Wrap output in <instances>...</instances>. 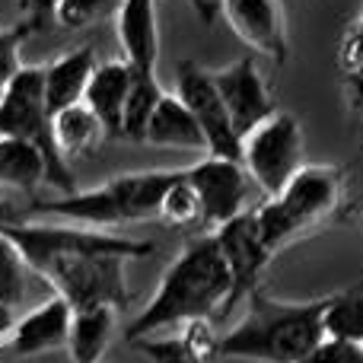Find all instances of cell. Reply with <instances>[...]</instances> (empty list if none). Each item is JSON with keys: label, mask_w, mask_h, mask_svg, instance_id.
Segmentation results:
<instances>
[{"label": "cell", "mask_w": 363, "mask_h": 363, "mask_svg": "<svg viewBox=\"0 0 363 363\" xmlns=\"http://www.w3.org/2000/svg\"><path fill=\"white\" fill-rule=\"evenodd\" d=\"M121 0H55L51 6V23L67 32H80L89 26H99L106 19L118 16Z\"/></svg>", "instance_id": "23"}, {"label": "cell", "mask_w": 363, "mask_h": 363, "mask_svg": "<svg viewBox=\"0 0 363 363\" xmlns=\"http://www.w3.org/2000/svg\"><path fill=\"white\" fill-rule=\"evenodd\" d=\"M322 328H325V338L332 341L363 345V287H351L325 296Z\"/></svg>", "instance_id": "21"}, {"label": "cell", "mask_w": 363, "mask_h": 363, "mask_svg": "<svg viewBox=\"0 0 363 363\" xmlns=\"http://www.w3.org/2000/svg\"><path fill=\"white\" fill-rule=\"evenodd\" d=\"M0 140H26L35 144L48 160V185L61 194H74L70 166L51 147L48 108H45V77L42 67H23L0 93Z\"/></svg>", "instance_id": "6"}, {"label": "cell", "mask_w": 363, "mask_h": 363, "mask_svg": "<svg viewBox=\"0 0 363 363\" xmlns=\"http://www.w3.org/2000/svg\"><path fill=\"white\" fill-rule=\"evenodd\" d=\"M96 48L93 45H80L70 48L64 55L51 57L48 64H42V77H45V108H48V121L57 112L70 106H80L86 83L96 70Z\"/></svg>", "instance_id": "16"}, {"label": "cell", "mask_w": 363, "mask_h": 363, "mask_svg": "<svg viewBox=\"0 0 363 363\" xmlns=\"http://www.w3.org/2000/svg\"><path fill=\"white\" fill-rule=\"evenodd\" d=\"M239 163L249 172L252 185L264 194H277L303 169V128L294 115L274 112L252 128L239 147Z\"/></svg>", "instance_id": "7"}, {"label": "cell", "mask_w": 363, "mask_h": 363, "mask_svg": "<svg viewBox=\"0 0 363 363\" xmlns=\"http://www.w3.org/2000/svg\"><path fill=\"white\" fill-rule=\"evenodd\" d=\"M341 188L345 176L338 166H303L281 191L264 198L255 207V220L271 255L332 220L341 204Z\"/></svg>", "instance_id": "5"}, {"label": "cell", "mask_w": 363, "mask_h": 363, "mask_svg": "<svg viewBox=\"0 0 363 363\" xmlns=\"http://www.w3.org/2000/svg\"><path fill=\"white\" fill-rule=\"evenodd\" d=\"M230 287H233L230 268H226L223 252H220L213 233L191 239L172 258L169 268L163 271L150 303L125 328V341L179 332L188 322L223 319Z\"/></svg>", "instance_id": "2"}, {"label": "cell", "mask_w": 363, "mask_h": 363, "mask_svg": "<svg viewBox=\"0 0 363 363\" xmlns=\"http://www.w3.org/2000/svg\"><path fill=\"white\" fill-rule=\"evenodd\" d=\"M134 354L147 357L150 363H201L194 357V351L188 347V341L182 338V332L172 335H147V338L128 341Z\"/></svg>", "instance_id": "26"}, {"label": "cell", "mask_w": 363, "mask_h": 363, "mask_svg": "<svg viewBox=\"0 0 363 363\" xmlns=\"http://www.w3.org/2000/svg\"><path fill=\"white\" fill-rule=\"evenodd\" d=\"M29 277H32V268L26 264V258L0 233V300L16 309L29 296Z\"/></svg>", "instance_id": "24"}, {"label": "cell", "mask_w": 363, "mask_h": 363, "mask_svg": "<svg viewBox=\"0 0 363 363\" xmlns=\"http://www.w3.org/2000/svg\"><path fill=\"white\" fill-rule=\"evenodd\" d=\"M163 96H166V89H163V83H160V74H134L131 93H128V106H125V118H121V138L140 144L147 121L157 112Z\"/></svg>", "instance_id": "22"}, {"label": "cell", "mask_w": 363, "mask_h": 363, "mask_svg": "<svg viewBox=\"0 0 363 363\" xmlns=\"http://www.w3.org/2000/svg\"><path fill=\"white\" fill-rule=\"evenodd\" d=\"M182 176V169H147V172H125L96 188L57 198L35 201L23 217L38 220H61V223L89 226V230L112 233L115 226L144 223L160 217V204L169 185Z\"/></svg>", "instance_id": "4"}, {"label": "cell", "mask_w": 363, "mask_h": 363, "mask_svg": "<svg viewBox=\"0 0 363 363\" xmlns=\"http://www.w3.org/2000/svg\"><path fill=\"white\" fill-rule=\"evenodd\" d=\"M70 319H74V306L64 296L51 294L45 303L29 309L26 315L16 319V328L6 338L16 357H35V354H48L55 347H67L70 335Z\"/></svg>", "instance_id": "13"}, {"label": "cell", "mask_w": 363, "mask_h": 363, "mask_svg": "<svg viewBox=\"0 0 363 363\" xmlns=\"http://www.w3.org/2000/svg\"><path fill=\"white\" fill-rule=\"evenodd\" d=\"M42 182H48V160L35 144L0 140V188L35 191Z\"/></svg>", "instance_id": "20"}, {"label": "cell", "mask_w": 363, "mask_h": 363, "mask_svg": "<svg viewBox=\"0 0 363 363\" xmlns=\"http://www.w3.org/2000/svg\"><path fill=\"white\" fill-rule=\"evenodd\" d=\"M16 220H23V211H16V207H13L6 198H0V226L16 223Z\"/></svg>", "instance_id": "33"}, {"label": "cell", "mask_w": 363, "mask_h": 363, "mask_svg": "<svg viewBox=\"0 0 363 363\" xmlns=\"http://www.w3.org/2000/svg\"><path fill=\"white\" fill-rule=\"evenodd\" d=\"M16 6H19V13H23L26 23H32L35 32H38L51 19V6H55V0H16Z\"/></svg>", "instance_id": "30"}, {"label": "cell", "mask_w": 363, "mask_h": 363, "mask_svg": "<svg viewBox=\"0 0 363 363\" xmlns=\"http://www.w3.org/2000/svg\"><path fill=\"white\" fill-rule=\"evenodd\" d=\"M220 252H223V262L230 268V300H226L223 315H230L233 309L242 300H249L258 290V277H262L264 264L271 262L268 245L262 242V233H258V220L255 211H242L239 217H233L230 223H223L220 230H213Z\"/></svg>", "instance_id": "10"}, {"label": "cell", "mask_w": 363, "mask_h": 363, "mask_svg": "<svg viewBox=\"0 0 363 363\" xmlns=\"http://www.w3.org/2000/svg\"><path fill=\"white\" fill-rule=\"evenodd\" d=\"M48 131H51V147H55V153L67 166H70V160L89 157V153L108 138L106 128L99 125V118H96L83 102L57 112L55 118L48 121Z\"/></svg>", "instance_id": "18"}, {"label": "cell", "mask_w": 363, "mask_h": 363, "mask_svg": "<svg viewBox=\"0 0 363 363\" xmlns=\"http://www.w3.org/2000/svg\"><path fill=\"white\" fill-rule=\"evenodd\" d=\"M32 32H35V26L26 23V19H19L10 29H0V93H4L6 83L26 67L19 55H23V42Z\"/></svg>", "instance_id": "27"}, {"label": "cell", "mask_w": 363, "mask_h": 363, "mask_svg": "<svg viewBox=\"0 0 363 363\" xmlns=\"http://www.w3.org/2000/svg\"><path fill=\"white\" fill-rule=\"evenodd\" d=\"M121 57L134 74H157L160 64V19L157 0H121L115 16Z\"/></svg>", "instance_id": "14"}, {"label": "cell", "mask_w": 363, "mask_h": 363, "mask_svg": "<svg viewBox=\"0 0 363 363\" xmlns=\"http://www.w3.org/2000/svg\"><path fill=\"white\" fill-rule=\"evenodd\" d=\"M338 61L347 77H363V6L357 16H354V23L347 26L345 42H341V51H338Z\"/></svg>", "instance_id": "28"}, {"label": "cell", "mask_w": 363, "mask_h": 363, "mask_svg": "<svg viewBox=\"0 0 363 363\" xmlns=\"http://www.w3.org/2000/svg\"><path fill=\"white\" fill-rule=\"evenodd\" d=\"M160 220L169 226H191L201 223V201L194 194V188L185 182V172L172 182L169 191L163 194V204H160Z\"/></svg>", "instance_id": "25"}, {"label": "cell", "mask_w": 363, "mask_h": 363, "mask_svg": "<svg viewBox=\"0 0 363 363\" xmlns=\"http://www.w3.org/2000/svg\"><path fill=\"white\" fill-rule=\"evenodd\" d=\"M188 6H191L194 13H198L201 19H204V23H213V16H217V4H213V0H185Z\"/></svg>", "instance_id": "32"}, {"label": "cell", "mask_w": 363, "mask_h": 363, "mask_svg": "<svg viewBox=\"0 0 363 363\" xmlns=\"http://www.w3.org/2000/svg\"><path fill=\"white\" fill-rule=\"evenodd\" d=\"M134 83V70L125 57H112V61H99L86 83L83 93V106L99 118L108 138H121V118H125L128 93Z\"/></svg>", "instance_id": "15"}, {"label": "cell", "mask_w": 363, "mask_h": 363, "mask_svg": "<svg viewBox=\"0 0 363 363\" xmlns=\"http://www.w3.org/2000/svg\"><path fill=\"white\" fill-rule=\"evenodd\" d=\"M176 96L182 106L194 115L207 140V157H223V160H239V140L236 128H233L226 106L220 99L217 86H213L211 70L198 67L191 61H182L176 70Z\"/></svg>", "instance_id": "8"}, {"label": "cell", "mask_w": 363, "mask_h": 363, "mask_svg": "<svg viewBox=\"0 0 363 363\" xmlns=\"http://www.w3.org/2000/svg\"><path fill=\"white\" fill-rule=\"evenodd\" d=\"M115 319H118V309L106 306V303L102 306L74 309L70 335H67L70 363H102L108 341L115 335Z\"/></svg>", "instance_id": "19"}, {"label": "cell", "mask_w": 363, "mask_h": 363, "mask_svg": "<svg viewBox=\"0 0 363 363\" xmlns=\"http://www.w3.org/2000/svg\"><path fill=\"white\" fill-rule=\"evenodd\" d=\"M16 319H19V315H16V309H13L10 303H4V300H0V345H4V341L10 338V332H13V328H16Z\"/></svg>", "instance_id": "31"}, {"label": "cell", "mask_w": 363, "mask_h": 363, "mask_svg": "<svg viewBox=\"0 0 363 363\" xmlns=\"http://www.w3.org/2000/svg\"><path fill=\"white\" fill-rule=\"evenodd\" d=\"M211 77H213V86H217L220 99H223L226 115H230L239 140H242L252 128H258L264 118H271V115L277 112L268 83H264L262 70L255 67L252 57H239V61L213 70Z\"/></svg>", "instance_id": "12"}, {"label": "cell", "mask_w": 363, "mask_h": 363, "mask_svg": "<svg viewBox=\"0 0 363 363\" xmlns=\"http://www.w3.org/2000/svg\"><path fill=\"white\" fill-rule=\"evenodd\" d=\"M19 249L32 274L42 277L55 296H64L74 309L86 306H128L125 262L153 255L150 239H128L118 233L89 230L61 220H16L0 226Z\"/></svg>", "instance_id": "1"}, {"label": "cell", "mask_w": 363, "mask_h": 363, "mask_svg": "<svg viewBox=\"0 0 363 363\" xmlns=\"http://www.w3.org/2000/svg\"><path fill=\"white\" fill-rule=\"evenodd\" d=\"M220 16L249 51L274 64L287 61V19L281 0H217Z\"/></svg>", "instance_id": "11"}, {"label": "cell", "mask_w": 363, "mask_h": 363, "mask_svg": "<svg viewBox=\"0 0 363 363\" xmlns=\"http://www.w3.org/2000/svg\"><path fill=\"white\" fill-rule=\"evenodd\" d=\"M300 363H363V345L325 338L313 354H306Z\"/></svg>", "instance_id": "29"}, {"label": "cell", "mask_w": 363, "mask_h": 363, "mask_svg": "<svg viewBox=\"0 0 363 363\" xmlns=\"http://www.w3.org/2000/svg\"><path fill=\"white\" fill-rule=\"evenodd\" d=\"M185 182L194 188L201 201V223L220 230L223 223H230L233 217L245 211L249 201V172L242 169L239 160H223V157H204L194 166H185Z\"/></svg>", "instance_id": "9"}, {"label": "cell", "mask_w": 363, "mask_h": 363, "mask_svg": "<svg viewBox=\"0 0 363 363\" xmlns=\"http://www.w3.org/2000/svg\"><path fill=\"white\" fill-rule=\"evenodd\" d=\"M322 309H325V296L287 303L255 290L249 296L242 322L220 338V360L300 363L325 341Z\"/></svg>", "instance_id": "3"}, {"label": "cell", "mask_w": 363, "mask_h": 363, "mask_svg": "<svg viewBox=\"0 0 363 363\" xmlns=\"http://www.w3.org/2000/svg\"><path fill=\"white\" fill-rule=\"evenodd\" d=\"M140 144L147 147H163V150H204L207 153V140H204V131L201 125L194 121V115L182 106V99L176 93H166L160 99L157 112L150 115L144 128V138Z\"/></svg>", "instance_id": "17"}]
</instances>
